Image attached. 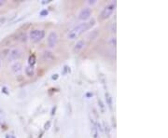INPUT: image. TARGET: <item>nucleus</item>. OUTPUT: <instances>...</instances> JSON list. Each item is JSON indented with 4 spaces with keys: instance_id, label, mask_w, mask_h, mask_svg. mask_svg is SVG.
<instances>
[{
    "instance_id": "nucleus-1",
    "label": "nucleus",
    "mask_w": 168,
    "mask_h": 138,
    "mask_svg": "<svg viewBox=\"0 0 168 138\" xmlns=\"http://www.w3.org/2000/svg\"><path fill=\"white\" fill-rule=\"evenodd\" d=\"M88 28H89V24H87V22H81V24L77 25L76 27H74L72 30H71V31L68 33L67 37H68V39H71V40L76 39L81 35V34H83L86 30H88Z\"/></svg>"
},
{
    "instance_id": "nucleus-2",
    "label": "nucleus",
    "mask_w": 168,
    "mask_h": 138,
    "mask_svg": "<svg viewBox=\"0 0 168 138\" xmlns=\"http://www.w3.org/2000/svg\"><path fill=\"white\" fill-rule=\"evenodd\" d=\"M44 36H45L44 30L35 29L30 32V39H31L33 42H38V41H40L42 38H44Z\"/></svg>"
},
{
    "instance_id": "nucleus-3",
    "label": "nucleus",
    "mask_w": 168,
    "mask_h": 138,
    "mask_svg": "<svg viewBox=\"0 0 168 138\" xmlns=\"http://www.w3.org/2000/svg\"><path fill=\"white\" fill-rule=\"evenodd\" d=\"M115 9V3H110L107 5L106 7H104V9L101 12V19L102 20H106L109 16H111V14L113 13V11Z\"/></svg>"
},
{
    "instance_id": "nucleus-4",
    "label": "nucleus",
    "mask_w": 168,
    "mask_h": 138,
    "mask_svg": "<svg viewBox=\"0 0 168 138\" xmlns=\"http://www.w3.org/2000/svg\"><path fill=\"white\" fill-rule=\"evenodd\" d=\"M47 42H48V46L50 48H54L56 45H57V42H58V36L56 32H51L49 34L48 36V39H47Z\"/></svg>"
},
{
    "instance_id": "nucleus-5",
    "label": "nucleus",
    "mask_w": 168,
    "mask_h": 138,
    "mask_svg": "<svg viewBox=\"0 0 168 138\" xmlns=\"http://www.w3.org/2000/svg\"><path fill=\"white\" fill-rule=\"evenodd\" d=\"M92 15V9L90 7H84L80 10V14H78V19L82 21H86L91 17Z\"/></svg>"
},
{
    "instance_id": "nucleus-6",
    "label": "nucleus",
    "mask_w": 168,
    "mask_h": 138,
    "mask_svg": "<svg viewBox=\"0 0 168 138\" xmlns=\"http://www.w3.org/2000/svg\"><path fill=\"white\" fill-rule=\"evenodd\" d=\"M22 56V51L19 48H13L9 52V61H16V60L20 59Z\"/></svg>"
},
{
    "instance_id": "nucleus-7",
    "label": "nucleus",
    "mask_w": 168,
    "mask_h": 138,
    "mask_svg": "<svg viewBox=\"0 0 168 138\" xmlns=\"http://www.w3.org/2000/svg\"><path fill=\"white\" fill-rule=\"evenodd\" d=\"M22 70V65L19 62L17 63H14L12 65H11V71L14 73V74H19L21 73Z\"/></svg>"
},
{
    "instance_id": "nucleus-8",
    "label": "nucleus",
    "mask_w": 168,
    "mask_h": 138,
    "mask_svg": "<svg viewBox=\"0 0 168 138\" xmlns=\"http://www.w3.org/2000/svg\"><path fill=\"white\" fill-rule=\"evenodd\" d=\"M84 45H85V42H84V40H78L77 44L75 45V47H74V51L75 52H80L82 48H84Z\"/></svg>"
},
{
    "instance_id": "nucleus-9",
    "label": "nucleus",
    "mask_w": 168,
    "mask_h": 138,
    "mask_svg": "<svg viewBox=\"0 0 168 138\" xmlns=\"http://www.w3.org/2000/svg\"><path fill=\"white\" fill-rule=\"evenodd\" d=\"M24 71H25L26 76H28V77H32V76H34V75H35V68H34V67H32V66H29V65L26 66Z\"/></svg>"
},
{
    "instance_id": "nucleus-10",
    "label": "nucleus",
    "mask_w": 168,
    "mask_h": 138,
    "mask_svg": "<svg viewBox=\"0 0 168 138\" xmlns=\"http://www.w3.org/2000/svg\"><path fill=\"white\" fill-rule=\"evenodd\" d=\"M36 56L35 55H30L29 56V59H28V65L29 66H32L34 67V65H35V63H36Z\"/></svg>"
},
{
    "instance_id": "nucleus-11",
    "label": "nucleus",
    "mask_w": 168,
    "mask_h": 138,
    "mask_svg": "<svg viewBox=\"0 0 168 138\" xmlns=\"http://www.w3.org/2000/svg\"><path fill=\"white\" fill-rule=\"evenodd\" d=\"M53 58V55L51 51H48V50H45L43 52V59L44 60H50V59H52Z\"/></svg>"
},
{
    "instance_id": "nucleus-12",
    "label": "nucleus",
    "mask_w": 168,
    "mask_h": 138,
    "mask_svg": "<svg viewBox=\"0 0 168 138\" xmlns=\"http://www.w3.org/2000/svg\"><path fill=\"white\" fill-rule=\"evenodd\" d=\"M106 98L107 99V101H108V106H109V108L111 109L112 108V103H111V97L109 96V94L108 93H106Z\"/></svg>"
},
{
    "instance_id": "nucleus-13",
    "label": "nucleus",
    "mask_w": 168,
    "mask_h": 138,
    "mask_svg": "<svg viewBox=\"0 0 168 138\" xmlns=\"http://www.w3.org/2000/svg\"><path fill=\"white\" fill-rule=\"evenodd\" d=\"M97 35H98V31H97V30H94V31L91 34V38H90V39H95Z\"/></svg>"
},
{
    "instance_id": "nucleus-14",
    "label": "nucleus",
    "mask_w": 168,
    "mask_h": 138,
    "mask_svg": "<svg viewBox=\"0 0 168 138\" xmlns=\"http://www.w3.org/2000/svg\"><path fill=\"white\" fill-rule=\"evenodd\" d=\"M48 13H49V12H48V10H47V9H43V10L40 12V15H41V16H47Z\"/></svg>"
},
{
    "instance_id": "nucleus-15",
    "label": "nucleus",
    "mask_w": 168,
    "mask_h": 138,
    "mask_svg": "<svg viewBox=\"0 0 168 138\" xmlns=\"http://www.w3.org/2000/svg\"><path fill=\"white\" fill-rule=\"evenodd\" d=\"M111 32H116V22L111 24Z\"/></svg>"
},
{
    "instance_id": "nucleus-16",
    "label": "nucleus",
    "mask_w": 168,
    "mask_h": 138,
    "mask_svg": "<svg viewBox=\"0 0 168 138\" xmlns=\"http://www.w3.org/2000/svg\"><path fill=\"white\" fill-rule=\"evenodd\" d=\"M67 71H70V69H69V67H68V66H66V65H65V68H63V75H65Z\"/></svg>"
},
{
    "instance_id": "nucleus-17",
    "label": "nucleus",
    "mask_w": 168,
    "mask_h": 138,
    "mask_svg": "<svg viewBox=\"0 0 168 138\" xmlns=\"http://www.w3.org/2000/svg\"><path fill=\"white\" fill-rule=\"evenodd\" d=\"M5 21H6V18H1V19H0V25H2L4 22H5Z\"/></svg>"
},
{
    "instance_id": "nucleus-18",
    "label": "nucleus",
    "mask_w": 168,
    "mask_h": 138,
    "mask_svg": "<svg viewBox=\"0 0 168 138\" xmlns=\"http://www.w3.org/2000/svg\"><path fill=\"white\" fill-rule=\"evenodd\" d=\"M98 103L100 104V107L102 108V110L104 111V104H103V103H102V101H101V100H99V101H98Z\"/></svg>"
},
{
    "instance_id": "nucleus-19",
    "label": "nucleus",
    "mask_w": 168,
    "mask_h": 138,
    "mask_svg": "<svg viewBox=\"0 0 168 138\" xmlns=\"http://www.w3.org/2000/svg\"><path fill=\"white\" fill-rule=\"evenodd\" d=\"M51 125V121H48V123L45 124V129H49V127Z\"/></svg>"
},
{
    "instance_id": "nucleus-20",
    "label": "nucleus",
    "mask_w": 168,
    "mask_h": 138,
    "mask_svg": "<svg viewBox=\"0 0 168 138\" xmlns=\"http://www.w3.org/2000/svg\"><path fill=\"white\" fill-rule=\"evenodd\" d=\"M57 78H58V75L57 74H55V75L52 76V79H57Z\"/></svg>"
},
{
    "instance_id": "nucleus-21",
    "label": "nucleus",
    "mask_w": 168,
    "mask_h": 138,
    "mask_svg": "<svg viewBox=\"0 0 168 138\" xmlns=\"http://www.w3.org/2000/svg\"><path fill=\"white\" fill-rule=\"evenodd\" d=\"M4 4H5V2L4 1H2V0H0V7H2Z\"/></svg>"
}]
</instances>
